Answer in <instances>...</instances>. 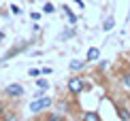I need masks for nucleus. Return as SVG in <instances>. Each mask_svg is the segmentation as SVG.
<instances>
[{
  "instance_id": "nucleus-16",
  "label": "nucleus",
  "mask_w": 130,
  "mask_h": 121,
  "mask_svg": "<svg viewBox=\"0 0 130 121\" xmlns=\"http://www.w3.org/2000/svg\"><path fill=\"white\" fill-rule=\"evenodd\" d=\"M30 17L34 19V21H39V19H41V13H30Z\"/></svg>"
},
{
  "instance_id": "nucleus-19",
  "label": "nucleus",
  "mask_w": 130,
  "mask_h": 121,
  "mask_svg": "<svg viewBox=\"0 0 130 121\" xmlns=\"http://www.w3.org/2000/svg\"><path fill=\"white\" fill-rule=\"evenodd\" d=\"M2 111H4V104H2V102H0V115H2Z\"/></svg>"
},
{
  "instance_id": "nucleus-15",
  "label": "nucleus",
  "mask_w": 130,
  "mask_h": 121,
  "mask_svg": "<svg viewBox=\"0 0 130 121\" xmlns=\"http://www.w3.org/2000/svg\"><path fill=\"white\" fill-rule=\"evenodd\" d=\"M124 85H126L128 89H130V72H126V74H124Z\"/></svg>"
},
{
  "instance_id": "nucleus-5",
  "label": "nucleus",
  "mask_w": 130,
  "mask_h": 121,
  "mask_svg": "<svg viewBox=\"0 0 130 121\" xmlns=\"http://www.w3.org/2000/svg\"><path fill=\"white\" fill-rule=\"evenodd\" d=\"M98 57H100V49L98 47H90L88 49V57H85V59H88V62H96Z\"/></svg>"
},
{
  "instance_id": "nucleus-2",
  "label": "nucleus",
  "mask_w": 130,
  "mask_h": 121,
  "mask_svg": "<svg viewBox=\"0 0 130 121\" xmlns=\"http://www.w3.org/2000/svg\"><path fill=\"white\" fill-rule=\"evenodd\" d=\"M83 89H85L83 79H79V76H70L68 79V91L70 93H81Z\"/></svg>"
},
{
  "instance_id": "nucleus-1",
  "label": "nucleus",
  "mask_w": 130,
  "mask_h": 121,
  "mask_svg": "<svg viewBox=\"0 0 130 121\" xmlns=\"http://www.w3.org/2000/svg\"><path fill=\"white\" fill-rule=\"evenodd\" d=\"M49 106H51V98L43 96V98H36V100L30 104V111L32 113H41L43 108H49Z\"/></svg>"
},
{
  "instance_id": "nucleus-3",
  "label": "nucleus",
  "mask_w": 130,
  "mask_h": 121,
  "mask_svg": "<svg viewBox=\"0 0 130 121\" xmlns=\"http://www.w3.org/2000/svg\"><path fill=\"white\" fill-rule=\"evenodd\" d=\"M4 93H7L9 98H19V96H24V87H21L19 83H11V85H7Z\"/></svg>"
},
{
  "instance_id": "nucleus-10",
  "label": "nucleus",
  "mask_w": 130,
  "mask_h": 121,
  "mask_svg": "<svg viewBox=\"0 0 130 121\" xmlns=\"http://www.w3.org/2000/svg\"><path fill=\"white\" fill-rule=\"evenodd\" d=\"M117 115H120L122 119H126V121H130V113L126 111V108H120V113H117Z\"/></svg>"
},
{
  "instance_id": "nucleus-13",
  "label": "nucleus",
  "mask_w": 130,
  "mask_h": 121,
  "mask_svg": "<svg viewBox=\"0 0 130 121\" xmlns=\"http://www.w3.org/2000/svg\"><path fill=\"white\" fill-rule=\"evenodd\" d=\"M41 72H43V70H39V68H30V76H34V79H36Z\"/></svg>"
},
{
  "instance_id": "nucleus-7",
  "label": "nucleus",
  "mask_w": 130,
  "mask_h": 121,
  "mask_svg": "<svg viewBox=\"0 0 130 121\" xmlns=\"http://www.w3.org/2000/svg\"><path fill=\"white\" fill-rule=\"evenodd\" d=\"M113 26H115V19H113V17H107L105 26H102V30H105V32H109V30H113Z\"/></svg>"
},
{
  "instance_id": "nucleus-11",
  "label": "nucleus",
  "mask_w": 130,
  "mask_h": 121,
  "mask_svg": "<svg viewBox=\"0 0 130 121\" xmlns=\"http://www.w3.org/2000/svg\"><path fill=\"white\" fill-rule=\"evenodd\" d=\"M36 85H39V87H43V89H47V87H49V81H45V79H39V81H36Z\"/></svg>"
},
{
  "instance_id": "nucleus-17",
  "label": "nucleus",
  "mask_w": 130,
  "mask_h": 121,
  "mask_svg": "<svg viewBox=\"0 0 130 121\" xmlns=\"http://www.w3.org/2000/svg\"><path fill=\"white\" fill-rule=\"evenodd\" d=\"M49 119L51 121H58V119H62V115H49Z\"/></svg>"
},
{
  "instance_id": "nucleus-6",
  "label": "nucleus",
  "mask_w": 130,
  "mask_h": 121,
  "mask_svg": "<svg viewBox=\"0 0 130 121\" xmlns=\"http://www.w3.org/2000/svg\"><path fill=\"white\" fill-rule=\"evenodd\" d=\"M62 9H64V15H66V17H68V21H70V24L75 26V24H77V15H75L73 11L68 9V7H62Z\"/></svg>"
},
{
  "instance_id": "nucleus-14",
  "label": "nucleus",
  "mask_w": 130,
  "mask_h": 121,
  "mask_svg": "<svg viewBox=\"0 0 130 121\" xmlns=\"http://www.w3.org/2000/svg\"><path fill=\"white\" fill-rule=\"evenodd\" d=\"M45 96V89H43V87H39V89L34 91V98H43Z\"/></svg>"
},
{
  "instance_id": "nucleus-9",
  "label": "nucleus",
  "mask_w": 130,
  "mask_h": 121,
  "mask_svg": "<svg viewBox=\"0 0 130 121\" xmlns=\"http://www.w3.org/2000/svg\"><path fill=\"white\" fill-rule=\"evenodd\" d=\"M56 11V7H53L51 2H45V7H43V13H53Z\"/></svg>"
},
{
  "instance_id": "nucleus-12",
  "label": "nucleus",
  "mask_w": 130,
  "mask_h": 121,
  "mask_svg": "<svg viewBox=\"0 0 130 121\" xmlns=\"http://www.w3.org/2000/svg\"><path fill=\"white\" fill-rule=\"evenodd\" d=\"M9 9H11V13H13V15H21V9L17 7V4H11Z\"/></svg>"
},
{
  "instance_id": "nucleus-8",
  "label": "nucleus",
  "mask_w": 130,
  "mask_h": 121,
  "mask_svg": "<svg viewBox=\"0 0 130 121\" xmlns=\"http://www.w3.org/2000/svg\"><path fill=\"white\" fill-rule=\"evenodd\" d=\"M83 119H85V121H98L100 115H98V113H83Z\"/></svg>"
},
{
  "instance_id": "nucleus-4",
  "label": "nucleus",
  "mask_w": 130,
  "mask_h": 121,
  "mask_svg": "<svg viewBox=\"0 0 130 121\" xmlns=\"http://www.w3.org/2000/svg\"><path fill=\"white\" fill-rule=\"evenodd\" d=\"M85 64H88V59H73V62L68 64V68L73 70V72H77V70H83Z\"/></svg>"
},
{
  "instance_id": "nucleus-18",
  "label": "nucleus",
  "mask_w": 130,
  "mask_h": 121,
  "mask_svg": "<svg viewBox=\"0 0 130 121\" xmlns=\"http://www.w3.org/2000/svg\"><path fill=\"white\" fill-rule=\"evenodd\" d=\"M2 41H4V32L0 30V43H2Z\"/></svg>"
}]
</instances>
